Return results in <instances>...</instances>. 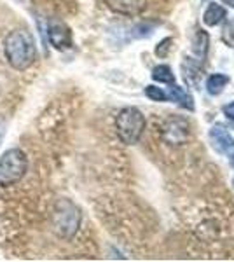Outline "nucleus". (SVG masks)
<instances>
[{
	"label": "nucleus",
	"mask_w": 234,
	"mask_h": 262,
	"mask_svg": "<svg viewBox=\"0 0 234 262\" xmlns=\"http://www.w3.org/2000/svg\"><path fill=\"white\" fill-rule=\"evenodd\" d=\"M117 137L124 145H135L145 131V117L137 107H126L116 117Z\"/></svg>",
	"instance_id": "2"
},
{
	"label": "nucleus",
	"mask_w": 234,
	"mask_h": 262,
	"mask_svg": "<svg viewBox=\"0 0 234 262\" xmlns=\"http://www.w3.org/2000/svg\"><path fill=\"white\" fill-rule=\"evenodd\" d=\"M4 135H6V121L0 117V142L4 140Z\"/></svg>",
	"instance_id": "18"
},
{
	"label": "nucleus",
	"mask_w": 234,
	"mask_h": 262,
	"mask_svg": "<svg viewBox=\"0 0 234 262\" xmlns=\"http://www.w3.org/2000/svg\"><path fill=\"white\" fill-rule=\"evenodd\" d=\"M145 95L151 100H154V101H166V100H168V95H166V93L161 90V88H157V86H147L145 88Z\"/></svg>",
	"instance_id": "14"
},
{
	"label": "nucleus",
	"mask_w": 234,
	"mask_h": 262,
	"mask_svg": "<svg viewBox=\"0 0 234 262\" xmlns=\"http://www.w3.org/2000/svg\"><path fill=\"white\" fill-rule=\"evenodd\" d=\"M190 137V126L187 119L172 116L163 124V140L169 145H184Z\"/></svg>",
	"instance_id": "5"
},
{
	"label": "nucleus",
	"mask_w": 234,
	"mask_h": 262,
	"mask_svg": "<svg viewBox=\"0 0 234 262\" xmlns=\"http://www.w3.org/2000/svg\"><path fill=\"white\" fill-rule=\"evenodd\" d=\"M169 95H168V98H172L173 101H177L178 105H180L182 108H187V111H190L193 112L194 111V101H193V96L187 93L184 88H180V86H175V82L173 84H169Z\"/></svg>",
	"instance_id": "11"
},
{
	"label": "nucleus",
	"mask_w": 234,
	"mask_h": 262,
	"mask_svg": "<svg viewBox=\"0 0 234 262\" xmlns=\"http://www.w3.org/2000/svg\"><path fill=\"white\" fill-rule=\"evenodd\" d=\"M222 112H224V116L227 117L229 121H234V101H232V103H229V105H225V107L222 108Z\"/></svg>",
	"instance_id": "17"
},
{
	"label": "nucleus",
	"mask_w": 234,
	"mask_h": 262,
	"mask_svg": "<svg viewBox=\"0 0 234 262\" xmlns=\"http://www.w3.org/2000/svg\"><path fill=\"white\" fill-rule=\"evenodd\" d=\"M53 226L58 236L65 239L74 238L80 227V210L77 208V205L65 198L58 200L54 205Z\"/></svg>",
	"instance_id": "3"
},
{
	"label": "nucleus",
	"mask_w": 234,
	"mask_h": 262,
	"mask_svg": "<svg viewBox=\"0 0 234 262\" xmlns=\"http://www.w3.org/2000/svg\"><path fill=\"white\" fill-rule=\"evenodd\" d=\"M229 82H231L229 75H225V74H214V75H210V77L206 79V91L210 93L211 96H219Z\"/></svg>",
	"instance_id": "12"
},
{
	"label": "nucleus",
	"mask_w": 234,
	"mask_h": 262,
	"mask_svg": "<svg viewBox=\"0 0 234 262\" xmlns=\"http://www.w3.org/2000/svg\"><path fill=\"white\" fill-rule=\"evenodd\" d=\"M172 44H173L172 37H166V39L161 40L159 44H157V48H156V56H159V58H166V56H168L169 49H172Z\"/></svg>",
	"instance_id": "15"
},
{
	"label": "nucleus",
	"mask_w": 234,
	"mask_h": 262,
	"mask_svg": "<svg viewBox=\"0 0 234 262\" xmlns=\"http://www.w3.org/2000/svg\"><path fill=\"white\" fill-rule=\"evenodd\" d=\"M222 40L229 46V48H234V21L225 23V27L222 30Z\"/></svg>",
	"instance_id": "16"
},
{
	"label": "nucleus",
	"mask_w": 234,
	"mask_h": 262,
	"mask_svg": "<svg viewBox=\"0 0 234 262\" xmlns=\"http://www.w3.org/2000/svg\"><path fill=\"white\" fill-rule=\"evenodd\" d=\"M208 137H210L211 147H214L219 154H222L229 159H234V138L225 126L222 124L211 126Z\"/></svg>",
	"instance_id": "6"
},
{
	"label": "nucleus",
	"mask_w": 234,
	"mask_h": 262,
	"mask_svg": "<svg viewBox=\"0 0 234 262\" xmlns=\"http://www.w3.org/2000/svg\"><path fill=\"white\" fill-rule=\"evenodd\" d=\"M201 2H206V0H201Z\"/></svg>",
	"instance_id": "21"
},
{
	"label": "nucleus",
	"mask_w": 234,
	"mask_h": 262,
	"mask_svg": "<svg viewBox=\"0 0 234 262\" xmlns=\"http://www.w3.org/2000/svg\"><path fill=\"white\" fill-rule=\"evenodd\" d=\"M109 9L122 16H138L147 9V0H105Z\"/></svg>",
	"instance_id": "8"
},
{
	"label": "nucleus",
	"mask_w": 234,
	"mask_h": 262,
	"mask_svg": "<svg viewBox=\"0 0 234 262\" xmlns=\"http://www.w3.org/2000/svg\"><path fill=\"white\" fill-rule=\"evenodd\" d=\"M152 79L159 84H173L175 82V74L168 65H157L152 70Z\"/></svg>",
	"instance_id": "13"
},
{
	"label": "nucleus",
	"mask_w": 234,
	"mask_h": 262,
	"mask_svg": "<svg viewBox=\"0 0 234 262\" xmlns=\"http://www.w3.org/2000/svg\"><path fill=\"white\" fill-rule=\"evenodd\" d=\"M48 37L53 48L58 51H65L72 48V30L59 19H49Z\"/></svg>",
	"instance_id": "7"
},
{
	"label": "nucleus",
	"mask_w": 234,
	"mask_h": 262,
	"mask_svg": "<svg viewBox=\"0 0 234 262\" xmlns=\"http://www.w3.org/2000/svg\"><path fill=\"white\" fill-rule=\"evenodd\" d=\"M28 159L21 149H9L0 156V187H11L27 175Z\"/></svg>",
	"instance_id": "4"
},
{
	"label": "nucleus",
	"mask_w": 234,
	"mask_h": 262,
	"mask_svg": "<svg viewBox=\"0 0 234 262\" xmlns=\"http://www.w3.org/2000/svg\"><path fill=\"white\" fill-rule=\"evenodd\" d=\"M4 53L12 69L27 70L37 58V48L32 33L27 30L11 32L4 40Z\"/></svg>",
	"instance_id": "1"
},
{
	"label": "nucleus",
	"mask_w": 234,
	"mask_h": 262,
	"mask_svg": "<svg viewBox=\"0 0 234 262\" xmlns=\"http://www.w3.org/2000/svg\"><path fill=\"white\" fill-rule=\"evenodd\" d=\"M208 46H210V37L205 30H198L194 33V39H193V51L198 58V61H205L206 60V54H208Z\"/></svg>",
	"instance_id": "10"
},
{
	"label": "nucleus",
	"mask_w": 234,
	"mask_h": 262,
	"mask_svg": "<svg viewBox=\"0 0 234 262\" xmlns=\"http://www.w3.org/2000/svg\"><path fill=\"white\" fill-rule=\"evenodd\" d=\"M232 187H234V179H232Z\"/></svg>",
	"instance_id": "20"
},
{
	"label": "nucleus",
	"mask_w": 234,
	"mask_h": 262,
	"mask_svg": "<svg viewBox=\"0 0 234 262\" xmlns=\"http://www.w3.org/2000/svg\"><path fill=\"white\" fill-rule=\"evenodd\" d=\"M225 16H227V11H225L220 4L211 2L210 6L206 7L205 14H203V23H205L206 27H217V25H220L225 19Z\"/></svg>",
	"instance_id": "9"
},
{
	"label": "nucleus",
	"mask_w": 234,
	"mask_h": 262,
	"mask_svg": "<svg viewBox=\"0 0 234 262\" xmlns=\"http://www.w3.org/2000/svg\"><path fill=\"white\" fill-rule=\"evenodd\" d=\"M222 2L225 4V6H229V7H232V9H234V0H222Z\"/></svg>",
	"instance_id": "19"
}]
</instances>
